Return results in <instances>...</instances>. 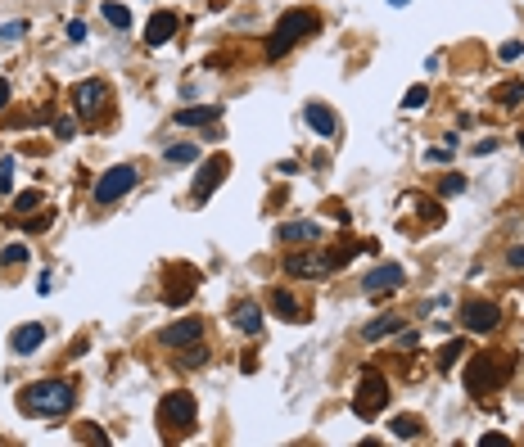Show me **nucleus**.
Segmentation results:
<instances>
[{
    "label": "nucleus",
    "instance_id": "1",
    "mask_svg": "<svg viewBox=\"0 0 524 447\" xmlns=\"http://www.w3.org/2000/svg\"><path fill=\"white\" fill-rule=\"evenodd\" d=\"M18 407L28 416H68L72 412V384H64V380L28 384V389L18 393Z\"/></svg>",
    "mask_w": 524,
    "mask_h": 447
},
{
    "label": "nucleus",
    "instance_id": "2",
    "mask_svg": "<svg viewBox=\"0 0 524 447\" xmlns=\"http://www.w3.org/2000/svg\"><path fill=\"white\" fill-rule=\"evenodd\" d=\"M316 28H321V18H316L312 9H289V14L276 23V32L267 36V59L289 55V45H294V41H303V36H312Z\"/></svg>",
    "mask_w": 524,
    "mask_h": 447
},
{
    "label": "nucleus",
    "instance_id": "3",
    "mask_svg": "<svg viewBox=\"0 0 524 447\" xmlns=\"http://www.w3.org/2000/svg\"><path fill=\"white\" fill-rule=\"evenodd\" d=\"M511 375V357L506 353H484V357H474V362L466 366V389L479 397V393H493V389H502Z\"/></svg>",
    "mask_w": 524,
    "mask_h": 447
},
{
    "label": "nucleus",
    "instance_id": "4",
    "mask_svg": "<svg viewBox=\"0 0 524 447\" xmlns=\"http://www.w3.org/2000/svg\"><path fill=\"white\" fill-rule=\"evenodd\" d=\"M384 407H389V384H384L380 370H367L362 384H357V397H352V416H357V420H375Z\"/></svg>",
    "mask_w": 524,
    "mask_h": 447
},
{
    "label": "nucleus",
    "instance_id": "5",
    "mask_svg": "<svg viewBox=\"0 0 524 447\" xmlns=\"http://www.w3.org/2000/svg\"><path fill=\"white\" fill-rule=\"evenodd\" d=\"M136 181H140V172L131 167V163H118V167H108L100 181H95V204H118L123 194H131L136 190Z\"/></svg>",
    "mask_w": 524,
    "mask_h": 447
},
{
    "label": "nucleus",
    "instance_id": "6",
    "mask_svg": "<svg viewBox=\"0 0 524 447\" xmlns=\"http://www.w3.org/2000/svg\"><path fill=\"white\" fill-rule=\"evenodd\" d=\"M497 321H502V307L489 303V298H474V303L461 307V326L470 334H489V330H497Z\"/></svg>",
    "mask_w": 524,
    "mask_h": 447
},
{
    "label": "nucleus",
    "instance_id": "7",
    "mask_svg": "<svg viewBox=\"0 0 524 447\" xmlns=\"http://www.w3.org/2000/svg\"><path fill=\"white\" fill-rule=\"evenodd\" d=\"M285 271L289 276H308V280H321L335 271V253H289L285 258Z\"/></svg>",
    "mask_w": 524,
    "mask_h": 447
},
{
    "label": "nucleus",
    "instance_id": "8",
    "mask_svg": "<svg viewBox=\"0 0 524 447\" xmlns=\"http://www.w3.org/2000/svg\"><path fill=\"white\" fill-rule=\"evenodd\" d=\"M158 416H163L167 429H190V420H194V397H190V393H167L163 402H158Z\"/></svg>",
    "mask_w": 524,
    "mask_h": 447
},
{
    "label": "nucleus",
    "instance_id": "9",
    "mask_svg": "<svg viewBox=\"0 0 524 447\" xmlns=\"http://www.w3.org/2000/svg\"><path fill=\"white\" fill-rule=\"evenodd\" d=\"M226 172H230V158H226V154H213L208 163L199 167V181H194V204H204V199H208L217 185L226 181Z\"/></svg>",
    "mask_w": 524,
    "mask_h": 447
},
{
    "label": "nucleus",
    "instance_id": "10",
    "mask_svg": "<svg viewBox=\"0 0 524 447\" xmlns=\"http://www.w3.org/2000/svg\"><path fill=\"white\" fill-rule=\"evenodd\" d=\"M104 104H108V86H104V82H82V86H72V109H77L82 118H95Z\"/></svg>",
    "mask_w": 524,
    "mask_h": 447
},
{
    "label": "nucleus",
    "instance_id": "11",
    "mask_svg": "<svg viewBox=\"0 0 524 447\" xmlns=\"http://www.w3.org/2000/svg\"><path fill=\"white\" fill-rule=\"evenodd\" d=\"M167 285H172V289H167L163 298H167L172 307H181V303H186V298H190L194 289H199V271H194V267H172V276H167Z\"/></svg>",
    "mask_w": 524,
    "mask_h": 447
},
{
    "label": "nucleus",
    "instance_id": "12",
    "mask_svg": "<svg viewBox=\"0 0 524 447\" xmlns=\"http://www.w3.org/2000/svg\"><path fill=\"white\" fill-rule=\"evenodd\" d=\"M199 334H204L199 321H172V326L158 330V343L163 348H186V343H199Z\"/></svg>",
    "mask_w": 524,
    "mask_h": 447
},
{
    "label": "nucleus",
    "instance_id": "13",
    "mask_svg": "<svg viewBox=\"0 0 524 447\" xmlns=\"http://www.w3.org/2000/svg\"><path fill=\"white\" fill-rule=\"evenodd\" d=\"M362 285H367V294H389V289H398V285H402V267L398 263H380V267L367 271V280H362Z\"/></svg>",
    "mask_w": 524,
    "mask_h": 447
},
{
    "label": "nucleus",
    "instance_id": "14",
    "mask_svg": "<svg viewBox=\"0 0 524 447\" xmlns=\"http://www.w3.org/2000/svg\"><path fill=\"white\" fill-rule=\"evenodd\" d=\"M177 28H181V18L172 14V9H158V14L150 18V28H145V41H150V45H167Z\"/></svg>",
    "mask_w": 524,
    "mask_h": 447
},
{
    "label": "nucleus",
    "instance_id": "15",
    "mask_svg": "<svg viewBox=\"0 0 524 447\" xmlns=\"http://www.w3.org/2000/svg\"><path fill=\"white\" fill-rule=\"evenodd\" d=\"M41 343H45V326H41V321H28V326H18V330H14V339H9V348H14L18 357L36 353Z\"/></svg>",
    "mask_w": 524,
    "mask_h": 447
},
{
    "label": "nucleus",
    "instance_id": "16",
    "mask_svg": "<svg viewBox=\"0 0 524 447\" xmlns=\"http://www.w3.org/2000/svg\"><path fill=\"white\" fill-rule=\"evenodd\" d=\"M303 118H308V127L316 136H325V140H335V136H339V118L325 104H308V109H303Z\"/></svg>",
    "mask_w": 524,
    "mask_h": 447
},
{
    "label": "nucleus",
    "instance_id": "17",
    "mask_svg": "<svg viewBox=\"0 0 524 447\" xmlns=\"http://www.w3.org/2000/svg\"><path fill=\"white\" fill-rule=\"evenodd\" d=\"M222 118V104H204V109H177V127H213Z\"/></svg>",
    "mask_w": 524,
    "mask_h": 447
},
{
    "label": "nucleus",
    "instance_id": "18",
    "mask_svg": "<svg viewBox=\"0 0 524 447\" xmlns=\"http://www.w3.org/2000/svg\"><path fill=\"white\" fill-rule=\"evenodd\" d=\"M280 240H285V244H294V240L316 244V240H321V226H316V221H285V226H280Z\"/></svg>",
    "mask_w": 524,
    "mask_h": 447
},
{
    "label": "nucleus",
    "instance_id": "19",
    "mask_svg": "<svg viewBox=\"0 0 524 447\" xmlns=\"http://www.w3.org/2000/svg\"><path fill=\"white\" fill-rule=\"evenodd\" d=\"M230 316H235V326L245 330V334H258L262 330V307L249 303V298H245V303H235V312H230Z\"/></svg>",
    "mask_w": 524,
    "mask_h": 447
},
{
    "label": "nucleus",
    "instance_id": "20",
    "mask_svg": "<svg viewBox=\"0 0 524 447\" xmlns=\"http://www.w3.org/2000/svg\"><path fill=\"white\" fill-rule=\"evenodd\" d=\"M272 312L285 316V321H299V298L289 289H272Z\"/></svg>",
    "mask_w": 524,
    "mask_h": 447
},
{
    "label": "nucleus",
    "instance_id": "21",
    "mask_svg": "<svg viewBox=\"0 0 524 447\" xmlns=\"http://www.w3.org/2000/svg\"><path fill=\"white\" fill-rule=\"evenodd\" d=\"M398 330H407V321H402V316H380V321H371V326H367V339L375 343V339H384V334H398Z\"/></svg>",
    "mask_w": 524,
    "mask_h": 447
},
{
    "label": "nucleus",
    "instance_id": "22",
    "mask_svg": "<svg viewBox=\"0 0 524 447\" xmlns=\"http://www.w3.org/2000/svg\"><path fill=\"white\" fill-rule=\"evenodd\" d=\"M394 438H420V420L416 416H394Z\"/></svg>",
    "mask_w": 524,
    "mask_h": 447
},
{
    "label": "nucleus",
    "instance_id": "23",
    "mask_svg": "<svg viewBox=\"0 0 524 447\" xmlns=\"http://www.w3.org/2000/svg\"><path fill=\"white\" fill-rule=\"evenodd\" d=\"M163 158H167V163H199V145H194V140L190 145H172Z\"/></svg>",
    "mask_w": 524,
    "mask_h": 447
},
{
    "label": "nucleus",
    "instance_id": "24",
    "mask_svg": "<svg viewBox=\"0 0 524 447\" xmlns=\"http://www.w3.org/2000/svg\"><path fill=\"white\" fill-rule=\"evenodd\" d=\"M28 36V18H14V23H0V41L5 45H14V41H23Z\"/></svg>",
    "mask_w": 524,
    "mask_h": 447
},
{
    "label": "nucleus",
    "instance_id": "25",
    "mask_svg": "<svg viewBox=\"0 0 524 447\" xmlns=\"http://www.w3.org/2000/svg\"><path fill=\"white\" fill-rule=\"evenodd\" d=\"M104 18L113 23V28H131V14H127V5H118V0H104Z\"/></svg>",
    "mask_w": 524,
    "mask_h": 447
},
{
    "label": "nucleus",
    "instance_id": "26",
    "mask_svg": "<svg viewBox=\"0 0 524 447\" xmlns=\"http://www.w3.org/2000/svg\"><path fill=\"white\" fill-rule=\"evenodd\" d=\"M520 99H524V86H520V82L497 86V104H520Z\"/></svg>",
    "mask_w": 524,
    "mask_h": 447
},
{
    "label": "nucleus",
    "instance_id": "27",
    "mask_svg": "<svg viewBox=\"0 0 524 447\" xmlns=\"http://www.w3.org/2000/svg\"><path fill=\"white\" fill-rule=\"evenodd\" d=\"M425 99H430V86H411V91L402 95V109H425Z\"/></svg>",
    "mask_w": 524,
    "mask_h": 447
},
{
    "label": "nucleus",
    "instance_id": "28",
    "mask_svg": "<svg viewBox=\"0 0 524 447\" xmlns=\"http://www.w3.org/2000/svg\"><path fill=\"white\" fill-rule=\"evenodd\" d=\"M14 158H0V194H9V190H14Z\"/></svg>",
    "mask_w": 524,
    "mask_h": 447
},
{
    "label": "nucleus",
    "instance_id": "29",
    "mask_svg": "<svg viewBox=\"0 0 524 447\" xmlns=\"http://www.w3.org/2000/svg\"><path fill=\"white\" fill-rule=\"evenodd\" d=\"M0 263H5V267H18V263H28V244H9L5 253H0Z\"/></svg>",
    "mask_w": 524,
    "mask_h": 447
},
{
    "label": "nucleus",
    "instance_id": "30",
    "mask_svg": "<svg viewBox=\"0 0 524 447\" xmlns=\"http://www.w3.org/2000/svg\"><path fill=\"white\" fill-rule=\"evenodd\" d=\"M204 362H208V348H204V343H186V357H181V366H204Z\"/></svg>",
    "mask_w": 524,
    "mask_h": 447
},
{
    "label": "nucleus",
    "instance_id": "31",
    "mask_svg": "<svg viewBox=\"0 0 524 447\" xmlns=\"http://www.w3.org/2000/svg\"><path fill=\"white\" fill-rule=\"evenodd\" d=\"M461 353H466V343H461V339H457V343H447L443 353H438V370H447V366H452V362H457Z\"/></svg>",
    "mask_w": 524,
    "mask_h": 447
},
{
    "label": "nucleus",
    "instance_id": "32",
    "mask_svg": "<svg viewBox=\"0 0 524 447\" xmlns=\"http://www.w3.org/2000/svg\"><path fill=\"white\" fill-rule=\"evenodd\" d=\"M14 208H18V213H32V208H41V194L23 190V194H14Z\"/></svg>",
    "mask_w": 524,
    "mask_h": 447
},
{
    "label": "nucleus",
    "instance_id": "33",
    "mask_svg": "<svg viewBox=\"0 0 524 447\" xmlns=\"http://www.w3.org/2000/svg\"><path fill=\"white\" fill-rule=\"evenodd\" d=\"M497 55H502V64H515V59L524 55V41H502V50H497Z\"/></svg>",
    "mask_w": 524,
    "mask_h": 447
},
{
    "label": "nucleus",
    "instance_id": "34",
    "mask_svg": "<svg viewBox=\"0 0 524 447\" xmlns=\"http://www.w3.org/2000/svg\"><path fill=\"white\" fill-rule=\"evenodd\" d=\"M425 163H452V145H434L430 154H425Z\"/></svg>",
    "mask_w": 524,
    "mask_h": 447
},
{
    "label": "nucleus",
    "instance_id": "35",
    "mask_svg": "<svg viewBox=\"0 0 524 447\" xmlns=\"http://www.w3.org/2000/svg\"><path fill=\"white\" fill-rule=\"evenodd\" d=\"M82 438H87V443H108V438H104V434L95 429V425H82V429H77V443H82Z\"/></svg>",
    "mask_w": 524,
    "mask_h": 447
},
{
    "label": "nucleus",
    "instance_id": "36",
    "mask_svg": "<svg viewBox=\"0 0 524 447\" xmlns=\"http://www.w3.org/2000/svg\"><path fill=\"white\" fill-rule=\"evenodd\" d=\"M461 190H466V181H461V177H447L443 185H438V194H461Z\"/></svg>",
    "mask_w": 524,
    "mask_h": 447
},
{
    "label": "nucleus",
    "instance_id": "37",
    "mask_svg": "<svg viewBox=\"0 0 524 447\" xmlns=\"http://www.w3.org/2000/svg\"><path fill=\"white\" fill-rule=\"evenodd\" d=\"M68 41H87V23H82V18L68 23Z\"/></svg>",
    "mask_w": 524,
    "mask_h": 447
},
{
    "label": "nucleus",
    "instance_id": "38",
    "mask_svg": "<svg viewBox=\"0 0 524 447\" xmlns=\"http://www.w3.org/2000/svg\"><path fill=\"white\" fill-rule=\"evenodd\" d=\"M511 267H515V271H524V244H515V248H511Z\"/></svg>",
    "mask_w": 524,
    "mask_h": 447
},
{
    "label": "nucleus",
    "instance_id": "39",
    "mask_svg": "<svg viewBox=\"0 0 524 447\" xmlns=\"http://www.w3.org/2000/svg\"><path fill=\"white\" fill-rule=\"evenodd\" d=\"M36 289H41V294H50V289H55V276H50V271H41V280H36Z\"/></svg>",
    "mask_w": 524,
    "mask_h": 447
},
{
    "label": "nucleus",
    "instance_id": "40",
    "mask_svg": "<svg viewBox=\"0 0 524 447\" xmlns=\"http://www.w3.org/2000/svg\"><path fill=\"white\" fill-rule=\"evenodd\" d=\"M484 447H506V434H484Z\"/></svg>",
    "mask_w": 524,
    "mask_h": 447
},
{
    "label": "nucleus",
    "instance_id": "41",
    "mask_svg": "<svg viewBox=\"0 0 524 447\" xmlns=\"http://www.w3.org/2000/svg\"><path fill=\"white\" fill-rule=\"evenodd\" d=\"M55 136H64V140H68V136H72V122H68V118H59V122H55Z\"/></svg>",
    "mask_w": 524,
    "mask_h": 447
},
{
    "label": "nucleus",
    "instance_id": "42",
    "mask_svg": "<svg viewBox=\"0 0 524 447\" xmlns=\"http://www.w3.org/2000/svg\"><path fill=\"white\" fill-rule=\"evenodd\" d=\"M9 104V82H0V109Z\"/></svg>",
    "mask_w": 524,
    "mask_h": 447
},
{
    "label": "nucleus",
    "instance_id": "43",
    "mask_svg": "<svg viewBox=\"0 0 524 447\" xmlns=\"http://www.w3.org/2000/svg\"><path fill=\"white\" fill-rule=\"evenodd\" d=\"M389 5H394V9H407V5H411V0H389Z\"/></svg>",
    "mask_w": 524,
    "mask_h": 447
}]
</instances>
